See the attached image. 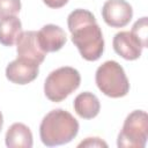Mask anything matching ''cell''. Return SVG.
<instances>
[{
	"label": "cell",
	"mask_w": 148,
	"mask_h": 148,
	"mask_svg": "<svg viewBox=\"0 0 148 148\" xmlns=\"http://www.w3.org/2000/svg\"><path fill=\"white\" fill-rule=\"evenodd\" d=\"M43 2L47 6V7H50V8H61V7H64L67 2H68V0H43Z\"/></svg>",
	"instance_id": "17"
},
{
	"label": "cell",
	"mask_w": 148,
	"mask_h": 148,
	"mask_svg": "<svg viewBox=\"0 0 148 148\" xmlns=\"http://www.w3.org/2000/svg\"><path fill=\"white\" fill-rule=\"evenodd\" d=\"M16 52L18 58L32 60L37 64H42L46 53L40 49L37 40V31H22L16 40Z\"/></svg>",
	"instance_id": "8"
},
{
	"label": "cell",
	"mask_w": 148,
	"mask_h": 148,
	"mask_svg": "<svg viewBox=\"0 0 148 148\" xmlns=\"http://www.w3.org/2000/svg\"><path fill=\"white\" fill-rule=\"evenodd\" d=\"M37 40L40 49L45 52H57L67 42L65 31L56 24H46L37 31Z\"/></svg>",
	"instance_id": "10"
},
{
	"label": "cell",
	"mask_w": 148,
	"mask_h": 148,
	"mask_svg": "<svg viewBox=\"0 0 148 148\" xmlns=\"http://www.w3.org/2000/svg\"><path fill=\"white\" fill-rule=\"evenodd\" d=\"M77 147H108V143L99 138H87L86 140L81 141Z\"/></svg>",
	"instance_id": "16"
},
{
	"label": "cell",
	"mask_w": 148,
	"mask_h": 148,
	"mask_svg": "<svg viewBox=\"0 0 148 148\" xmlns=\"http://www.w3.org/2000/svg\"><path fill=\"white\" fill-rule=\"evenodd\" d=\"M76 114L83 119L95 118L101 110V103L97 96L90 91H84L79 94L73 103Z\"/></svg>",
	"instance_id": "12"
},
{
	"label": "cell",
	"mask_w": 148,
	"mask_h": 148,
	"mask_svg": "<svg viewBox=\"0 0 148 148\" xmlns=\"http://www.w3.org/2000/svg\"><path fill=\"white\" fill-rule=\"evenodd\" d=\"M21 10L20 0H0V18L16 15Z\"/></svg>",
	"instance_id": "15"
},
{
	"label": "cell",
	"mask_w": 148,
	"mask_h": 148,
	"mask_svg": "<svg viewBox=\"0 0 148 148\" xmlns=\"http://www.w3.org/2000/svg\"><path fill=\"white\" fill-rule=\"evenodd\" d=\"M95 81L98 89L111 98L124 97L130 91V82L125 71L114 60H108L97 68Z\"/></svg>",
	"instance_id": "4"
},
{
	"label": "cell",
	"mask_w": 148,
	"mask_h": 148,
	"mask_svg": "<svg viewBox=\"0 0 148 148\" xmlns=\"http://www.w3.org/2000/svg\"><path fill=\"white\" fill-rule=\"evenodd\" d=\"M39 73V64L24 59L16 58L6 67V77L16 84H28L34 81Z\"/></svg>",
	"instance_id": "7"
},
{
	"label": "cell",
	"mask_w": 148,
	"mask_h": 148,
	"mask_svg": "<svg viewBox=\"0 0 148 148\" xmlns=\"http://www.w3.org/2000/svg\"><path fill=\"white\" fill-rule=\"evenodd\" d=\"M148 139V114L143 110L132 111L118 134L119 148H143Z\"/></svg>",
	"instance_id": "5"
},
{
	"label": "cell",
	"mask_w": 148,
	"mask_h": 148,
	"mask_svg": "<svg viewBox=\"0 0 148 148\" xmlns=\"http://www.w3.org/2000/svg\"><path fill=\"white\" fill-rule=\"evenodd\" d=\"M2 125H3V117H2V113H1V111H0V132H1Z\"/></svg>",
	"instance_id": "18"
},
{
	"label": "cell",
	"mask_w": 148,
	"mask_h": 148,
	"mask_svg": "<svg viewBox=\"0 0 148 148\" xmlns=\"http://www.w3.org/2000/svg\"><path fill=\"white\" fill-rule=\"evenodd\" d=\"M72 42L87 61L98 60L104 51V39L94 14L87 9H74L67 17Z\"/></svg>",
	"instance_id": "1"
},
{
	"label": "cell",
	"mask_w": 148,
	"mask_h": 148,
	"mask_svg": "<svg viewBox=\"0 0 148 148\" xmlns=\"http://www.w3.org/2000/svg\"><path fill=\"white\" fill-rule=\"evenodd\" d=\"M113 50L126 60H136L142 52V45L131 31L117 32L112 40Z\"/></svg>",
	"instance_id": "9"
},
{
	"label": "cell",
	"mask_w": 148,
	"mask_h": 148,
	"mask_svg": "<svg viewBox=\"0 0 148 148\" xmlns=\"http://www.w3.org/2000/svg\"><path fill=\"white\" fill-rule=\"evenodd\" d=\"M6 146L9 148H31L34 145L30 128L22 123H14L6 132Z\"/></svg>",
	"instance_id": "11"
},
{
	"label": "cell",
	"mask_w": 148,
	"mask_h": 148,
	"mask_svg": "<svg viewBox=\"0 0 148 148\" xmlns=\"http://www.w3.org/2000/svg\"><path fill=\"white\" fill-rule=\"evenodd\" d=\"M102 17L111 28H123L133 17L132 6L126 0H108L102 7Z\"/></svg>",
	"instance_id": "6"
},
{
	"label": "cell",
	"mask_w": 148,
	"mask_h": 148,
	"mask_svg": "<svg viewBox=\"0 0 148 148\" xmlns=\"http://www.w3.org/2000/svg\"><path fill=\"white\" fill-rule=\"evenodd\" d=\"M22 32V23L15 15L0 18V43L5 46H13Z\"/></svg>",
	"instance_id": "13"
},
{
	"label": "cell",
	"mask_w": 148,
	"mask_h": 148,
	"mask_svg": "<svg viewBox=\"0 0 148 148\" xmlns=\"http://www.w3.org/2000/svg\"><path fill=\"white\" fill-rule=\"evenodd\" d=\"M77 120L66 110L56 109L50 111L42 120L39 136L47 147L61 146L71 142L79 133Z\"/></svg>",
	"instance_id": "2"
},
{
	"label": "cell",
	"mask_w": 148,
	"mask_h": 148,
	"mask_svg": "<svg viewBox=\"0 0 148 148\" xmlns=\"http://www.w3.org/2000/svg\"><path fill=\"white\" fill-rule=\"evenodd\" d=\"M131 32L136 37V39L141 43L142 47H147V38H148V23L147 17L143 16L139 18L132 27Z\"/></svg>",
	"instance_id": "14"
},
{
	"label": "cell",
	"mask_w": 148,
	"mask_h": 148,
	"mask_svg": "<svg viewBox=\"0 0 148 148\" xmlns=\"http://www.w3.org/2000/svg\"><path fill=\"white\" fill-rule=\"evenodd\" d=\"M81 83V75L77 69L64 66L52 71L44 82L45 96L51 101L59 103L74 92Z\"/></svg>",
	"instance_id": "3"
}]
</instances>
